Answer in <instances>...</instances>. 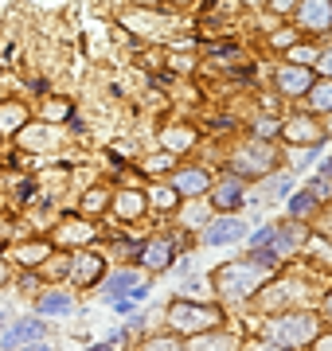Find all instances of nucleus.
<instances>
[{
  "label": "nucleus",
  "instance_id": "1",
  "mask_svg": "<svg viewBox=\"0 0 332 351\" xmlns=\"http://www.w3.org/2000/svg\"><path fill=\"white\" fill-rule=\"evenodd\" d=\"M266 336L278 348H309L317 339V316L313 313H285L278 320H270Z\"/></svg>",
  "mask_w": 332,
  "mask_h": 351
},
{
  "label": "nucleus",
  "instance_id": "2",
  "mask_svg": "<svg viewBox=\"0 0 332 351\" xmlns=\"http://www.w3.org/2000/svg\"><path fill=\"white\" fill-rule=\"evenodd\" d=\"M219 324V308L211 304H192V301H180L168 308V328L172 332H207V328Z\"/></svg>",
  "mask_w": 332,
  "mask_h": 351
},
{
  "label": "nucleus",
  "instance_id": "3",
  "mask_svg": "<svg viewBox=\"0 0 332 351\" xmlns=\"http://www.w3.org/2000/svg\"><path fill=\"white\" fill-rule=\"evenodd\" d=\"M266 277V269H254V265H223L219 274V289L227 293L230 301H243L246 293H254L258 281Z\"/></svg>",
  "mask_w": 332,
  "mask_h": 351
},
{
  "label": "nucleus",
  "instance_id": "4",
  "mask_svg": "<svg viewBox=\"0 0 332 351\" xmlns=\"http://www.w3.org/2000/svg\"><path fill=\"white\" fill-rule=\"evenodd\" d=\"M274 164H278V152H274V145H266V141H254V145L239 149V156H235V172H243V176H266Z\"/></svg>",
  "mask_w": 332,
  "mask_h": 351
},
{
  "label": "nucleus",
  "instance_id": "5",
  "mask_svg": "<svg viewBox=\"0 0 332 351\" xmlns=\"http://www.w3.org/2000/svg\"><path fill=\"white\" fill-rule=\"evenodd\" d=\"M297 24L309 32H329L332 27V0H301L297 4Z\"/></svg>",
  "mask_w": 332,
  "mask_h": 351
},
{
  "label": "nucleus",
  "instance_id": "6",
  "mask_svg": "<svg viewBox=\"0 0 332 351\" xmlns=\"http://www.w3.org/2000/svg\"><path fill=\"white\" fill-rule=\"evenodd\" d=\"M317 78H313V71L309 66H281L278 71V90L281 94H289V98H297V94H309V86H313Z\"/></svg>",
  "mask_w": 332,
  "mask_h": 351
},
{
  "label": "nucleus",
  "instance_id": "7",
  "mask_svg": "<svg viewBox=\"0 0 332 351\" xmlns=\"http://www.w3.org/2000/svg\"><path fill=\"white\" fill-rule=\"evenodd\" d=\"M246 239V226L239 219H215V223L204 230V242L207 246H230V242Z\"/></svg>",
  "mask_w": 332,
  "mask_h": 351
},
{
  "label": "nucleus",
  "instance_id": "8",
  "mask_svg": "<svg viewBox=\"0 0 332 351\" xmlns=\"http://www.w3.org/2000/svg\"><path fill=\"white\" fill-rule=\"evenodd\" d=\"M211 188V176L204 168H184V172L172 176V191L176 195H200V191Z\"/></svg>",
  "mask_w": 332,
  "mask_h": 351
},
{
  "label": "nucleus",
  "instance_id": "9",
  "mask_svg": "<svg viewBox=\"0 0 332 351\" xmlns=\"http://www.w3.org/2000/svg\"><path fill=\"white\" fill-rule=\"evenodd\" d=\"M102 258H98V254H78L75 262H71V274H75V281L78 285H98V281H102Z\"/></svg>",
  "mask_w": 332,
  "mask_h": 351
},
{
  "label": "nucleus",
  "instance_id": "10",
  "mask_svg": "<svg viewBox=\"0 0 332 351\" xmlns=\"http://www.w3.org/2000/svg\"><path fill=\"white\" fill-rule=\"evenodd\" d=\"M39 336H43V324H39V320H20V324H12V332L4 336V348L12 351V348H20V343H36Z\"/></svg>",
  "mask_w": 332,
  "mask_h": 351
},
{
  "label": "nucleus",
  "instance_id": "11",
  "mask_svg": "<svg viewBox=\"0 0 332 351\" xmlns=\"http://www.w3.org/2000/svg\"><path fill=\"white\" fill-rule=\"evenodd\" d=\"M215 207L219 211H235V207H243V180H227V184H219L215 188Z\"/></svg>",
  "mask_w": 332,
  "mask_h": 351
},
{
  "label": "nucleus",
  "instance_id": "12",
  "mask_svg": "<svg viewBox=\"0 0 332 351\" xmlns=\"http://www.w3.org/2000/svg\"><path fill=\"white\" fill-rule=\"evenodd\" d=\"M141 262L149 265V269H165L168 262H172V246H168V242H149V246H145V250H141Z\"/></svg>",
  "mask_w": 332,
  "mask_h": 351
},
{
  "label": "nucleus",
  "instance_id": "13",
  "mask_svg": "<svg viewBox=\"0 0 332 351\" xmlns=\"http://www.w3.org/2000/svg\"><path fill=\"white\" fill-rule=\"evenodd\" d=\"M20 141H24V149H51L55 133L47 125H27V129H20Z\"/></svg>",
  "mask_w": 332,
  "mask_h": 351
},
{
  "label": "nucleus",
  "instance_id": "14",
  "mask_svg": "<svg viewBox=\"0 0 332 351\" xmlns=\"http://www.w3.org/2000/svg\"><path fill=\"white\" fill-rule=\"evenodd\" d=\"M114 211L121 215V219H137V215L145 211V195H141V191H121L114 199Z\"/></svg>",
  "mask_w": 332,
  "mask_h": 351
},
{
  "label": "nucleus",
  "instance_id": "15",
  "mask_svg": "<svg viewBox=\"0 0 332 351\" xmlns=\"http://www.w3.org/2000/svg\"><path fill=\"white\" fill-rule=\"evenodd\" d=\"M71 308H75V304H71L67 293H47V297L39 301V313H43V316H67Z\"/></svg>",
  "mask_w": 332,
  "mask_h": 351
},
{
  "label": "nucleus",
  "instance_id": "16",
  "mask_svg": "<svg viewBox=\"0 0 332 351\" xmlns=\"http://www.w3.org/2000/svg\"><path fill=\"white\" fill-rule=\"evenodd\" d=\"M309 106L317 113L332 110V82H313V86H309Z\"/></svg>",
  "mask_w": 332,
  "mask_h": 351
},
{
  "label": "nucleus",
  "instance_id": "17",
  "mask_svg": "<svg viewBox=\"0 0 332 351\" xmlns=\"http://www.w3.org/2000/svg\"><path fill=\"white\" fill-rule=\"evenodd\" d=\"M165 145H168L172 152H188V149L195 145V133H192V129H168V133H165Z\"/></svg>",
  "mask_w": 332,
  "mask_h": 351
},
{
  "label": "nucleus",
  "instance_id": "18",
  "mask_svg": "<svg viewBox=\"0 0 332 351\" xmlns=\"http://www.w3.org/2000/svg\"><path fill=\"white\" fill-rule=\"evenodd\" d=\"M289 211H294V219H305V215L317 211V195L313 191H301V195H294L289 199Z\"/></svg>",
  "mask_w": 332,
  "mask_h": 351
},
{
  "label": "nucleus",
  "instance_id": "19",
  "mask_svg": "<svg viewBox=\"0 0 332 351\" xmlns=\"http://www.w3.org/2000/svg\"><path fill=\"white\" fill-rule=\"evenodd\" d=\"M20 125H24V106H16V101L0 106V129H20Z\"/></svg>",
  "mask_w": 332,
  "mask_h": 351
},
{
  "label": "nucleus",
  "instance_id": "20",
  "mask_svg": "<svg viewBox=\"0 0 332 351\" xmlns=\"http://www.w3.org/2000/svg\"><path fill=\"white\" fill-rule=\"evenodd\" d=\"M106 289H110V297H114V301H117V297H126L129 289H133V274H117V277H110V285H106Z\"/></svg>",
  "mask_w": 332,
  "mask_h": 351
},
{
  "label": "nucleus",
  "instance_id": "21",
  "mask_svg": "<svg viewBox=\"0 0 332 351\" xmlns=\"http://www.w3.org/2000/svg\"><path fill=\"white\" fill-rule=\"evenodd\" d=\"M289 63H294V66L317 63V51H313V47H289Z\"/></svg>",
  "mask_w": 332,
  "mask_h": 351
},
{
  "label": "nucleus",
  "instance_id": "22",
  "mask_svg": "<svg viewBox=\"0 0 332 351\" xmlns=\"http://www.w3.org/2000/svg\"><path fill=\"white\" fill-rule=\"evenodd\" d=\"M285 137H309V141H317L320 133H317V129H313V125H309L305 117H301V121H294V125L285 129Z\"/></svg>",
  "mask_w": 332,
  "mask_h": 351
},
{
  "label": "nucleus",
  "instance_id": "23",
  "mask_svg": "<svg viewBox=\"0 0 332 351\" xmlns=\"http://www.w3.org/2000/svg\"><path fill=\"white\" fill-rule=\"evenodd\" d=\"M67 113H71V106H67V101H47V110H43V117H47V121H63Z\"/></svg>",
  "mask_w": 332,
  "mask_h": 351
},
{
  "label": "nucleus",
  "instance_id": "24",
  "mask_svg": "<svg viewBox=\"0 0 332 351\" xmlns=\"http://www.w3.org/2000/svg\"><path fill=\"white\" fill-rule=\"evenodd\" d=\"M145 351H184V343H180V339H172V336H165V339H153Z\"/></svg>",
  "mask_w": 332,
  "mask_h": 351
},
{
  "label": "nucleus",
  "instance_id": "25",
  "mask_svg": "<svg viewBox=\"0 0 332 351\" xmlns=\"http://www.w3.org/2000/svg\"><path fill=\"white\" fill-rule=\"evenodd\" d=\"M172 199H176V191H172V188L153 191V203H156V207H172Z\"/></svg>",
  "mask_w": 332,
  "mask_h": 351
},
{
  "label": "nucleus",
  "instance_id": "26",
  "mask_svg": "<svg viewBox=\"0 0 332 351\" xmlns=\"http://www.w3.org/2000/svg\"><path fill=\"white\" fill-rule=\"evenodd\" d=\"M43 254H47V250H43V246H32V250H24V254H20V258H24V265H32V262H39Z\"/></svg>",
  "mask_w": 332,
  "mask_h": 351
},
{
  "label": "nucleus",
  "instance_id": "27",
  "mask_svg": "<svg viewBox=\"0 0 332 351\" xmlns=\"http://www.w3.org/2000/svg\"><path fill=\"white\" fill-rule=\"evenodd\" d=\"M106 199V191H90L86 195V211H98V203Z\"/></svg>",
  "mask_w": 332,
  "mask_h": 351
},
{
  "label": "nucleus",
  "instance_id": "28",
  "mask_svg": "<svg viewBox=\"0 0 332 351\" xmlns=\"http://www.w3.org/2000/svg\"><path fill=\"white\" fill-rule=\"evenodd\" d=\"M270 239H274V226H266V230H258V234H254L250 242H254V246H262V242H270Z\"/></svg>",
  "mask_w": 332,
  "mask_h": 351
},
{
  "label": "nucleus",
  "instance_id": "29",
  "mask_svg": "<svg viewBox=\"0 0 332 351\" xmlns=\"http://www.w3.org/2000/svg\"><path fill=\"white\" fill-rule=\"evenodd\" d=\"M320 66H324V75H332V51H324V55H320Z\"/></svg>",
  "mask_w": 332,
  "mask_h": 351
},
{
  "label": "nucleus",
  "instance_id": "30",
  "mask_svg": "<svg viewBox=\"0 0 332 351\" xmlns=\"http://www.w3.org/2000/svg\"><path fill=\"white\" fill-rule=\"evenodd\" d=\"M317 343V351H332V336H324V339H313Z\"/></svg>",
  "mask_w": 332,
  "mask_h": 351
},
{
  "label": "nucleus",
  "instance_id": "31",
  "mask_svg": "<svg viewBox=\"0 0 332 351\" xmlns=\"http://www.w3.org/2000/svg\"><path fill=\"white\" fill-rule=\"evenodd\" d=\"M289 4H294V0H270V8H274V12H281V8H289Z\"/></svg>",
  "mask_w": 332,
  "mask_h": 351
},
{
  "label": "nucleus",
  "instance_id": "32",
  "mask_svg": "<svg viewBox=\"0 0 332 351\" xmlns=\"http://www.w3.org/2000/svg\"><path fill=\"white\" fill-rule=\"evenodd\" d=\"M24 351H51V348H47V343H39V339H36V343H32V348H24Z\"/></svg>",
  "mask_w": 332,
  "mask_h": 351
},
{
  "label": "nucleus",
  "instance_id": "33",
  "mask_svg": "<svg viewBox=\"0 0 332 351\" xmlns=\"http://www.w3.org/2000/svg\"><path fill=\"white\" fill-rule=\"evenodd\" d=\"M4 281H8V269H4V262H0V285H4Z\"/></svg>",
  "mask_w": 332,
  "mask_h": 351
},
{
  "label": "nucleus",
  "instance_id": "34",
  "mask_svg": "<svg viewBox=\"0 0 332 351\" xmlns=\"http://www.w3.org/2000/svg\"><path fill=\"white\" fill-rule=\"evenodd\" d=\"M324 176H332V160H329V164H324Z\"/></svg>",
  "mask_w": 332,
  "mask_h": 351
},
{
  "label": "nucleus",
  "instance_id": "35",
  "mask_svg": "<svg viewBox=\"0 0 332 351\" xmlns=\"http://www.w3.org/2000/svg\"><path fill=\"white\" fill-rule=\"evenodd\" d=\"M90 351H110V343H102V348H90Z\"/></svg>",
  "mask_w": 332,
  "mask_h": 351
},
{
  "label": "nucleus",
  "instance_id": "36",
  "mask_svg": "<svg viewBox=\"0 0 332 351\" xmlns=\"http://www.w3.org/2000/svg\"><path fill=\"white\" fill-rule=\"evenodd\" d=\"M141 4H161V0H141Z\"/></svg>",
  "mask_w": 332,
  "mask_h": 351
},
{
  "label": "nucleus",
  "instance_id": "37",
  "mask_svg": "<svg viewBox=\"0 0 332 351\" xmlns=\"http://www.w3.org/2000/svg\"><path fill=\"white\" fill-rule=\"evenodd\" d=\"M329 316H332V297H329Z\"/></svg>",
  "mask_w": 332,
  "mask_h": 351
}]
</instances>
